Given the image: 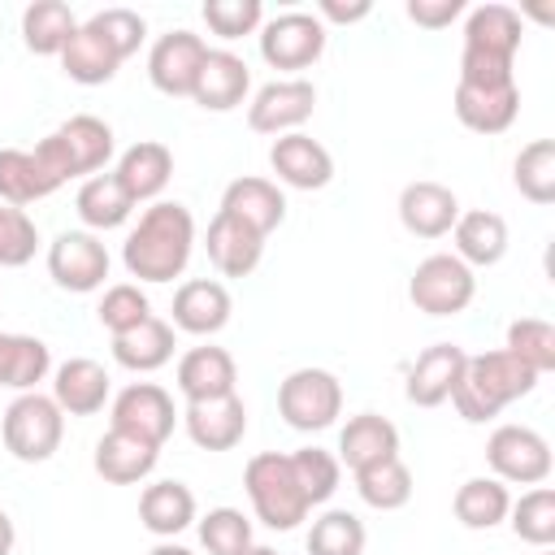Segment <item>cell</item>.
Instances as JSON below:
<instances>
[{
  "mask_svg": "<svg viewBox=\"0 0 555 555\" xmlns=\"http://www.w3.org/2000/svg\"><path fill=\"white\" fill-rule=\"evenodd\" d=\"M195 251V217L191 208L173 199H156L143 208L139 225L121 243V264L139 282H173L182 278L186 260Z\"/></svg>",
  "mask_w": 555,
  "mask_h": 555,
  "instance_id": "6da1fadb",
  "label": "cell"
},
{
  "mask_svg": "<svg viewBox=\"0 0 555 555\" xmlns=\"http://www.w3.org/2000/svg\"><path fill=\"white\" fill-rule=\"evenodd\" d=\"M533 386H538V373L529 364H520L512 351L499 347V351H481V356L464 360V373H460V386L451 390V403L464 421L486 425L507 403L525 399Z\"/></svg>",
  "mask_w": 555,
  "mask_h": 555,
  "instance_id": "7a4b0ae2",
  "label": "cell"
},
{
  "mask_svg": "<svg viewBox=\"0 0 555 555\" xmlns=\"http://www.w3.org/2000/svg\"><path fill=\"white\" fill-rule=\"evenodd\" d=\"M39 165L65 186L69 178L82 173H100L113 160V126L100 121L95 113H74L69 121H61L52 134H43L35 143Z\"/></svg>",
  "mask_w": 555,
  "mask_h": 555,
  "instance_id": "3957f363",
  "label": "cell"
},
{
  "mask_svg": "<svg viewBox=\"0 0 555 555\" xmlns=\"http://www.w3.org/2000/svg\"><path fill=\"white\" fill-rule=\"evenodd\" d=\"M243 490L251 499V512L260 525L269 529H295L304 516H308V499L304 490L295 486V473H291V455L282 451H260L247 460L243 468Z\"/></svg>",
  "mask_w": 555,
  "mask_h": 555,
  "instance_id": "277c9868",
  "label": "cell"
},
{
  "mask_svg": "<svg viewBox=\"0 0 555 555\" xmlns=\"http://www.w3.org/2000/svg\"><path fill=\"white\" fill-rule=\"evenodd\" d=\"M0 434H4V447H9L13 460H22V464H43V460L56 455V447H61V438H65V412L56 408L52 395L26 390V395H17V399L4 408Z\"/></svg>",
  "mask_w": 555,
  "mask_h": 555,
  "instance_id": "5b68a950",
  "label": "cell"
},
{
  "mask_svg": "<svg viewBox=\"0 0 555 555\" xmlns=\"http://www.w3.org/2000/svg\"><path fill=\"white\" fill-rule=\"evenodd\" d=\"M278 412L299 434L330 429L343 412V382L330 369H295L278 386Z\"/></svg>",
  "mask_w": 555,
  "mask_h": 555,
  "instance_id": "8992f818",
  "label": "cell"
},
{
  "mask_svg": "<svg viewBox=\"0 0 555 555\" xmlns=\"http://www.w3.org/2000/svg\"><path fill=\"white\" fill-rule=\"evenodd\" d=\"M473 295H477V278L451 251L425 256L408 282V299L416 304V312H429V317H455L473 304Z\"/></svg>",
  "mask_w": 555,
  "mask_h": 555,
  "instance_id": "52a82bcc",
  "label": "cell"
},
{
  "mask_svg": "<svg viewBox=\"0 0 555 555\" xmlns=\"http://www.w3.org/2000/svg\"><path fill=\"white\" fill-rule=\"evenodd\" d=\"M486 460L499 481L542 486L551 477V442L529 425H499L486 442Z\"/></svg>",
  "mask_w": 555,
  "mask_h": 555,
  "instance_id": "ba28073f",
  "label": "cell"
},
{
  "mask_svg": "<svg viewBox=\"0 0 555 555\" xmlns=\"http://www.w3.org/2000/svg\"><path fill=\"white\" fill-rule=\"evenodd\" d=\"M325 52V26L317 13L291 9L260 26V56L273 69H308Z\"/></svg>",
  "mask_w": 555,
  "mask_h": 555,
  "instance_id": "9c48e42d",
  "label": "cell"
},
{
  "mask_svg": "<svg viewBox=\"0 0 555 555\" xmlns=\"http://www.w3.org/2000/svg\"><path fill=\"white\" fill-rule=\"evenodd\" d=\"M48 273L61 291H74V295L100 291L108 278V247L91 230H65L48 247Z\"/></svg>",
  "mask_w": 555,
  "mask_h": 555,
  "instance_id": "30bf717a",
  "label": "cell"
},
{
  "mask_svg": "<svg viewBox=\"0 0 555 555\" xmlns=\"http://www.w3.org/2000/svg\"><path fill=\"white\" fill-rule=\"evenodd\" d=\"M317 108V87L308 78H278L264 82L247 104V126L256 134H295Z\"/></svg>",
  "mask_w": 555,
  "mask_h": 555,
  "instance_id": "8fae6325",
  "label": "cell"
},
{
  "mask_svg": "<svg viewBox=\"0 0 555 555\" xmlns=\"http://www.w3.org/2000/svg\"><path fill=\"white\" fill-rule=\"evenodd\" d=\"M204 56H208V43L195 30H169L147 52V78L160 95H191Z\"/></svg>",
  "mask_w": 555,
  "mask_h": 555,
  "instance_id": "7c38bea8",
  "label": "cell"
},
{
  "mask_svg": "<svg viewBox=\"0 0 555 555\" xmlns=\"http://www.w3.org/2000/svg\"><path fill=\"white\" fill-rule=\"evenodd\" d=\"M173 421H178L173 395L165 386H156V382H134L113 399V429H126V434H134L143 442L160 447L173 434Z\"/></svg>",
  "mask_w": 555,
  "mask_h": 555,
  "instance_id": "4fadbf2b",
  "label": "cell"
},
{
  "mask_svg": "<svg viewBox=\"0 0 555 555\" xmlns=\"http://www.w3.org/2000/svg\"><path fill=\"white\" fill-rule=\"evenodd\" d=\"M464 360H468V351L455 347V343H434V347H425V351L412 360L408 382H403L408 403H416V408H438V403H447L451 390L460 386Z\"/></svg>",
  "mask_w": 555,
  "mask_h": 555,
  "instance_id": "5bb4252c",
  "label": "cell"
},
{
  "mask_svg": "<svg viewBox=\"0 0 555 555\" xmlns=\"http://www.w3.org/2000/svg\"><path fill=\"white\" fill-rule=\"evenodd\" d=\"M269 165L278 173V182L295 186V191H321L334 178V156L312 139V134H278L269 147Z\"/></svg>",
  "mask_w": 555,
  "mask_h": 555,
  "instance_id": "9a60e30c",
  "label": "cell"
},
{
  "mask_svg": "<svg viewBox=\"0 0 555 555\" xmlns=\"http://www.w3.org/2000/svg\"><path fill=\"white\" fill-rule=\"evenodd\" d=\"M455 217H460V199L442 182L421 178V182H408L399 191V221L416 238H442V234H451Z\"/></svg>",
  "mask_w": 555,
  "mask_h": 555,
  "instance_id": "2e32d148",
  "label": "cell"
},
{
  "mask_svg": "<svg viewBox=\"0 0 555 555\" xmlns=\"http://www.w3.org/2000/svg\"><path fill=\"white\" fill-rule=\"evenodd\" d=\"M182 425H186V434L199 451H230L247 434V408H243L238 395L199 399V403H186Z\"/></svg>",
  "mask_w": 555,
  "mask_h": 555,
  "instance_id": "e0dca14e",
  "label": "cell"
},
{
  "mask_svg": "<svg viewBox=\"0 0 555 555\" xmlns=\"http://www.w3.org/2000/svg\"><path fill=\"white\" fill-rule=\"evenodd\" d=\"M247 87H251V69L243 56L225 52V48H208L204 65H199V78L191 87V100L208 113H230L247 100Z\"/></svg>",
  "mask_w": 555,
  "mask_h": 555,
  "instance_id": "ac0fdd59",
  "label": "cell"
},
{
  "mask_svg": "<svg viewBox=\"0 0 555 555\" xmlns=\"http://www.w3.org/2000/svg\"><path fill=\"white\" fill-rule=\"evenodd\" d=\"M204 247H208V260L217 264L221 278H247L264 256V234L217 208V217L208 221Z\"/></svg>",
  "mask_w": 555,
  "mask_h": 555,
  "instance_id": "d6986e66",
  "label": "cell"
},
{
  "mask_svg": "<svg viewBox=\"0 0 555 555\" xmlns=\"http://www.w3.org/2000/svg\"><path fill=\"white\" fill-rule=\"evenodd\" d=\"M230 312H234L230 291H225L217 278H191V282H182L178 295H173V321H169V325L208 338V334L225 330Z\"/></svg>",
  "mask_w": 555,
  "mask_h": 555,
  "instance_id": "ffe728a7",
  "label": "cell"
},
{
  "mask_svg": "<svg viewBox=\"0 0 555 555\" xmlns=\"http://www.w3.org/2000/svg\"><path fill=\"white\" fill-rule=\"evenodd\" d=\"M520 113V87L503 82V87H473V82H455V117L477 130V134H503Z\"/></svg>",
  "mask_w": 555,
  "mask_h": 555,
  "instance_id": "44dd1931",
  "label": "cell"
},
{
  "mask_svg": "<svg viewBox=\"0 0 555 555\" xmlns=\"http://www.w3.org/2000/svg\"><path fill=\"white\" fill-rule=\"evenodd\" d=\"M169 173H173V152H169L165 143H156V139L130 143V147L117 156V169H113V178L126 186V195H130L134 204L156 199V195L169 186Z\"/></svg>",
  "mask_w": 555,
  "mask_h": 555,
  "instance_id": "7402d4cb",
  "label": "cell"
},
{
  "mask_svg": "<svg viewBox=\"0 0 555 555\" xmlns=\"http://www.w3.org/2000/svg\"><path fill=\"white\" fill-rule=\"evenodd\" d=\"M221 212L247 221L251 230H260V234L269 238V234L282 225V217H286V195L278 191V182L247 173V178H234V182L221 191Z\"/></svg>",
  "mask_w": 555,
  "mask_h": 555,
  "instance_id": "603a6c76",
  "label": "cell"
},
{
  "mask_svg": "<svg viewBox=\"0 0 555 555\" xmlns=\"http://www.w3.org/2000/svg\"><path fill=\"white\" fill-rule=\"evenodd\" d=\"M234 382H238V369L225 347H191L178 360V390L186 403L234 395Z\"/></svg>",
  "mask_w": 555,
  "mask_h": 555,
  "instance_id": "cb8c5ba5",
  "label": "cell"
},
{
  "mask_svg": "<svg viewBox=\"0 0 555 555\" xmlns=\"http://www.w3.org/2000/svg\"><path fill=\"white\" fill-rule=\"evenodd\" d=\"M52 399L65 416H95L108 403V373L100 360L74 356L52 377Z\"/></svg>",
  "mask_w": 555,
  "mask_h": 555,
  "instance_id": "d4e9b609",
  "label": "cell"
},
{
  "mask_svg": "<svg viewBox=\"0 0 555 555\" xmlns=\"http://www.w3.org/2000/svg\"><path fill=\"white\" fill-rule=\"evenodd\" d=\"M156 460H160V447L156 442H143V438H134V434H126V429H108L100 442H95V473L104 477V481H113V486H134V481H143L152 468H156Z\"/></svg>",
  "mask_w": 555,
  "mask_h": 555,
  "instance_id": "484cf974",
  "label": "cell"
},
{
  "mask_svg": "<svg viewBox=\"0 0 555 555\" xmlns=\"http://www.w3.org/2000/svg\"><path fill=\"white\" fill-rule=\"evenodd\" d=\"M464 52H486L516 61L520 52V13L512 4H477L464 17Z\"/></svg>",
  "mask_w": 555,
  "mask_h": 555,
  "instance_id": "4316f807",
  "label": "cell"
},
{
  "mask_svg": "<svg viewBox=\"0 0 555 555\" xmlns=\"http://www.w3.org/2000/svg\"><path fill=\"white\" fill-rule=\"evenodd\" d=\"M451 238H455V251L451 256H460L468 269L473 264L477 269H490L507 251V221L499 212H490V208H473V212H460L455 217Z\"/></svg>",
  "mask_w": 555,
  "mask_h": 555,
  "instance_id": "83f0119b",
  "label": "cell"
},
{
  "mask_svg": "<svg viewBox=\"0 0 555 555\" xmlns=\"http://www.w3.org/2000/svg\"><path fill=\"white\" fill-rule=\"evenodd\" d=\"M390 455H399V429L386 416L360 412V416H351L343 425V434H338V464H347L351 473H360V468H369L377 460H390Z\"/></svg>",
  "mask_w": 555,
  "mask_h": 555,
  "instance_id": "f1b7e54d",
  "label": "cell"
},
{
  "mask_svg": "<svg viewBox=\"0 0 555 555\" xmlns=\"http://www.w3.org/2000/svg\"><path fill=\"white\" fill-rule=\"evenodd\" d=\"M117 65H121L117 48L91 26V17L78 22V30L69 35V43L61 48V69H65L74 82H82V87H100V82H108V78L117 74Z\"/></svg>",
  "mask_w": 555,
  "mask_h": 555,
  "instance_id": "f546056e",
  "label": "cell"
},
{
  "mask_svg": "<svg viewBox=\"0 0 555 555\" xmlns=\"http://www.w3.org/2000/svg\"><path fill=\"white\" fill-rule=\"evenodd\" d=\"M139 520L156 538H173L186 525H195V494L182 481H152L139 494Z\"/></svg>",
  "mask_w": 555,
  "mask_h": 555,
  "instance_id": "4dcf8cb0",
  "label": "cell"
},
{
  "mask_svg": "<svg viewBox=\"0 0 555 555\" xmlns=\"http://www.w3.org/2000/svg\"><path fill=\"white\" fill-rule=\"evenodd\" d=\"M113 360L130 373H152V369L169 364L173 360V325L160 321V317L139 321L134 330L113 338Z\"/></svg>",
  "mask_w": 555,
  "mask_h": 555,
  "instance_id": "1f68e13d",
  "label": "cell"
},
{
  "mask_svg": "<svg viewBox=\"0 0 555 555\" xmlns=\"http://www.w3.org/2000/svg\"><path fill=\"white\" fill-rule=\"evenodd\" d=\"M82 225L95 234V230H117L130 221L134 212V199L126 195V186L113 178V173H91L82 186H78V199H74Z\"/></svg>",
  "mask_w": 555,
  "mask_h": 555,
  "instance_id": "d6a6232c",
  "label": "cell"
},
{
  "mask_svg": "<svg viewBox=\"0 0 555 555\" xmlns=\"http://www.w3.org/2000/svg\"><path fill=\"white\" fill-rule=\"evenodd\" d=\"M61 182L39 165L35 152L26 147H0V199L22 208V204H35L43 195H52Z\"/></svg>",
  "mask_w": 555,
  "mask_h": 555,
  "instance_id": "836d02e7",
  "label": "cell"
},
{
  "mask_svg": "<svg viewBox=\"0 0 555 555\" xmlns=\"http://www.w3.org/2000/svg\"><path fill=\"white\" fill-rule=\"evenodd\" d=\"M52 369V351L43 338L30 334H0V386L26 395L35 390Z\"/></svg>",
  "mask_w": 555,
  "mask_h": 555,
  "instance_id": "e575fe53",
  "label": "cell"
},
{
  "mask_svg": "<svg viewBox=\"0 0 555 555\" xmlns=\"http://www.w3.org/2000/svg\"><path fill=\"white\" fill-rule=\"evenodd\" d=\"M74 30H78V17L65 0H35L22 13V39L35 56H61Z\"/></svg>",
  "mask_w": 555,
  "mask_h": 555,
  "instance_id": "d590c367",
  "label": "cell"
},
{
  "mask_svg": "<svg viewBox=\"0 0 555 555\" xmlns=\"http://www.w3.org/2000/svg\"><path fill=\"white\" fill-rule=\"evenodd\" d=\"M507 507H512V494L499 477H468L455 490V520L464 529H494L507 520Z\"/></svg>",
  "mask_w": 555,
  "mask_h": 555,
  "instance_id": "8d00e7d4",
  "label": "cell"
},
{
  "mask_svg": "<svg viewBox=\"0 0 555 555\" xmlns=\"http://www.w3.org/2000/svg\"><path fill=\"white\" fill-rule=\"evenodd\" d=\"M356 490H360V499L369 507L395 512V507H403L412 499V473H408V464L399 455H390V460H377V464L360 468L356 473Z\"/></svg>",
  "mask_w": 555,
  "mask_h": 555,
  "instance_id": "74e56055",
  "label": "cell"
},
{
  "mask_svg": "<svg viewBox=\"0 0 555 555\" xmlns=\"http://www.w3.org/2000/svg\"><path fill=\"white\" fill-rule=\"evenodd\" d=\"M364 520L347 507H330L308 529V555H364Z\"/></svg>",
  "mask_w": 555,
  "mask_h": 555,
  "instance_id": "f35d334b",
  "label": "cell"
},
{
  "mask_svg": "<svg viewBox=\"0 0 555 555\" xmlns=\"http://www.w3.org/2000/svg\"><path fill=\"white\" fill-rule=\"evenodd\" d=\"M507 525L520 542L529 546H551L555 542V490L551 486H533L529 494H520L507 507Z\"/></svg>",
  "mask_w": 555,
  "mask_h": 555,
  "instance_id": "ab89813d",
  "label": "cell"
},
{
  "mask_svg": "<svg viewBox=\"0 0 555 555\" xmlns=\"http://www.w3.org/2000/svg\"><path fill=\"white\" fill-rule=\"evenodd\" d=\"M512 178L529 204H551L555 199V143L551 139L525 143L516 165H512Z\"/></svg>",
  "mask_w": 555,
  "mask_h": 555,
  "instance_id": "60d3db41",
  "label": "cell"
},
{
  "mask_svg": "<svg viewBox=\"0 0 555 555\" xmlns=\"http://www.w3.org/2000/svg\"><path fill=\"white\" fill-rule=\"evenodd\" d=\"M291 473H295V486L304 490L308 507L330 503V494H334L338 481H343L338 455H330V451H321V447H299V451L291 455Z\"/></svg>",
  "mask_w": 555,
  "mask_h": 555,
  "instance_id": "b9f144b4",
  "label": "cell"
},
{
  "mask_svg": "<svg viewBox=\"0 0 555 555\" xmlns=\"http://www.w3.org/2000/svg\"><path fill=\"white\" fill-rule=\"evenodd\" d=\"M520 364H529L538 377L555 369V325L542 321V317H520L507 325V347Z\"/></svg>",
  "mask_w": 555,
  "mask_h": 555,
  "instance_id": "7bdbcfd3",
  "label": "cell"
},
{
  "mask_svg": "<svg viewBox=\"0 0 555 555\" xmlns=\"http://www.w3.org/2000/svg\"><path fill=\"white\" fill-rule=\"evenodd\" d=\"M95 317H100V325L117 338V334L134 330L139 321H147V317H152V304H147V295H143V286H139V282H117V286H108V291H104V299H100Z\"/></svg>",
  "mask_w": 555,
  "mask_h": 555,
  "instance_id": "ee69618b",
  "label": "cell"
},
{
  "mask_svg": "<svg viewBox=\"0 0 555 555\" xmlns=\"http://www.w3.org/2000/svg\"><path fill=\"white\" fill-rule=\"evenodd\" d=\"M199 542L208 555H243L251 546V520L238 507H212L199 520Z\"/></svg>",
  "mask_w": 555,
  "mask_h": 555,
  "instance_id": "f6af8a7d",
  "label": "cell"
},
{
  "mask_svg": "<svg viewBox=\"0 0 555 555\" xmlns=\"http://www.w3.org/2000/svg\"><path fill=\"white\" fill-rule=\"evenodd\" d=\"M39 247V230L35 221L26 217V208H13V204H0V269H17L35 256Z\"/></svg>",
  "mask_w": 555,
  "mask_h": 555,
  "instance_id": "bcb514c9",
  "label": "cell"
},
{
  "mask_svg": "<svg viewBox=\"0 0 555 555\" xmlns=\"http://www.w3.org/2000/svg\"><path fill=\"white\" fill-rule=\"evenodd\" d=\"M204 22L221 39H243V35L260 30L264 9H260V0H208L204 4Z\"/></svg>",
  "mask_w": 555,
  "mask_h": 555,
  "instance_id": "7dc6e473",
  "label": "cell"
},
{
  "mask_svg": "<svg viewBox=\"0 0 555 555\" xmlns=\"http://www.w3.org/2000/svg\"><path fill=\"white\" fill-rule=\"evenodd\" d=\"M91 26L117 48V56L126 61V56H134L139 52V43H143V35H147V22L134 13V9H121V4H113V9H104V13H95L91 17Z\"/></svg>",
  "mask_w": 555,
  "mask_h": 555,
  "instance_id": "c3c4849f",
  "label": "cell"
},
{
  "mask_svg": "<svg viewBox=\"0 0 555 555\" xmlns=\"http://www.w3.org/2000/svg\"><path fill=\"white\" fill-rule=\"evenodd\" d=\"M403 9H408V17H412L416 26L442 30V26H451V22L464 13V0H408Z\"/></svg>",
  "mask_w": 555,
  "mask_h": 555,
  "instance_id": "681fc988",
  "label": "cell"
},
{
  "mask_svg": "<svg viewBox=\"0 0 555 555\" xmlns=\"http://www.w3.org/2000/svg\"><path fill=\"white\" fill-rule=\"evenodd\" d=\"M373 13V4L369 0H321L317 4V17H321V26L325 22H338V26H351V22H360V17H369Z\"/></svg>",
  "mask_w": 555,
  "mask_h": 555,
  "instance_id": "f907efd6",
  "label": "cell"
},
{
  "mask_svg": "<svg viewBox=\"0 0 555 555\" xmlns=\"http://www.w3.org/2000/svg\"><path fill=\"white\" fill-rule=\"evenodd\" d=\"M13 538H17V533H13V520H9V516H4V507H0V555H9V551H13Z\"/></svg>",
  "mask_w": 555,
  "mask_h": 555,
  "instance_id": "816d5d0a",
  "label": "cell"
},
{
  "mask_svg": "<svg viewBox=\"0 0 555 555\" xmlns=\"http://www.w3.org/2000/svg\"><path fill=\"white\" fill-rule=\"evenodd\" d=\"M147 555H195V551H186V546H178V542H160V546H152Z\"/></svg>",
  "mask_w": 555,
  "mask_h": 555,
  "instance_id": "f5cc1de1",
  "label": "cell"
},
{
  "mask_svg": "<svg viewBox=\"0 0 555 555\" xmlns=\"http://www.w3.org/2000/svg\"><path fill=\"white\" fill-rule=\"evenodd\" d=\"M243 555H278V551H273V546H256V542H251Z\"/></svg>",
  "mask_w": 555,
  "mask_h": 555,
  "instance_id": "db71d44e",
  "label": "cell"
},
{
  "mask_svg": "<svg viewBox=\"0 0 555 555\" xmlns=\"http://www.w3.org/2000/svg\"><path fill=\"white\" fill-rule=\"evenodd\" d=\"M542 555H551V551H546V546H542Z\"/></svg>",
  "mask_w": 555,
  "mask_h": 555,
  "instance_id": "11a10c76",
  "label": "cell"
}]
</instances>
